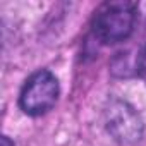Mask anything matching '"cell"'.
<instances>
[{
  "mask_svg": "<svg viewBox=\"0 0 146 146\" xmlns=\"http://www.w3.org/2000/svg\"><path fill=\"white\" fill-rule=\"evenodd\" d=\"M136 24V5L131 2H107L100 5L93 17L95 36L107 45L124 41Z\"/></svg>",
  "mask_w": 146,
  "mask_h": 146,
  "instance_id": "obj_1",
  "label": "cell"
},
{
  "mask_svg": "<svg viewBox=\"0 0 146 146\" xmlns=\"http://www.w3.org/2000/svg\"><path fill=\"white\" fill-rule=\"evenodd\" d=\"M58 98V81L50 70H38L26 81L19 95V105L28 115L46 113Z\"/></svg>",
  "mask_w": 146,
  "mask_h": 146,
  "instance_id": "obj_2",
  "label": "cell"
},
{
  "mask_svg": "<svg viewBox=\"0 0 146 146\" xmlns=\"http://www.w3.org/2000/svg\"><path fill=\"white\" fill-rule=\"evenodd\" d=\"M105 125L112 137L122 144L136 143L143 134L137 112L125 102H112L105 110Z\"/></svg>",
  "mask_w": 146,
  "mask_h": 146,
  "instance_id": "obj_3",
  "label": "cell"
},
{
  "mask_svg": "<svg viewBox=\"0 0 146 146\" xmlns=\"http://www.w3.org/2000/svg\"><path fill=\"white\" fill-rule=\"evenodd\" d=\"M137 72H139V76L141 79L146 83V46L139 52L137 55Z\"/></svg>",
  "mask_w": 146,
  "mask_h": 146,
  "instance_id": "obj_4",
  "label": "cell"
},
{
  "mask_svg": "<svg viewBox=\"0 0 146 146\" xmlns=\"http://www.w3.org/2000/svg\"><path fill=\"white\" fill-rule=\"evenodd\" d=\"M2 146H14V144L11 143V139H9V137H5V136H4V137H2Z\"/></svg>",
  "mask_w": 146,
  "mask_h": 146,
  "instance_id": "obj_5",
  "label": "cell"
}]
</instances>
